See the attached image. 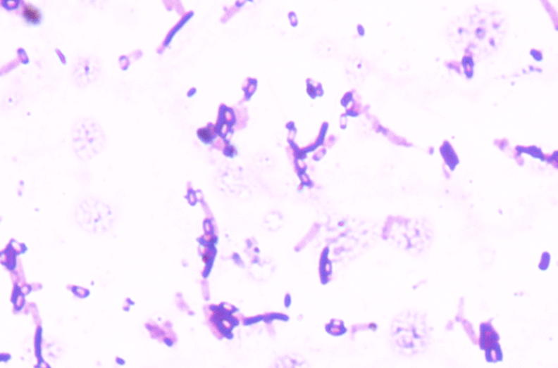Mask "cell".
Returning <instances> with one entry per match:
<instances>
[{
  "label": "cell",
  "instance_id": "obj_3",
  "mask_svg": "<svg viewBox=\"0 0 558 368\" xmlns=\"http://www.w3.org/2000/svg\"><path fill=\"white\" fill-rule=\"evenodd\" d=\"M75 217L80 227L89 233L102 234L109 230L115 220L112 209L96 198H87L75 209Z\"/></svg>",
  "mask_w": 558,
  "mask_h": 368
},
{
  "label": "cell",
  "instance_id": "obj_5",
  "mask_svg": "<svg viewBox=\"0 0 558 368\" xmlns=\"http://www.w3.org/2000/svg\"><path fill=\"white\" fill-rule=\"evenodd\" d=\"M499 338L492 325L488 323L481 325V348L485 351L487 360L489 362H495L501 360L502 353Z\"/></svg>",
  "mask_w": 558,
  "mask_h": 368
},
{
  "label": "cell",
  "instance_id": "obj_4",
  "mask_svg": "<svg viewBox=\"0 0 558 368\" xmlns=\"http://www.w3.org/2000/svg\"><path fill=\"white\" fill-rule=\"evenodd\" d=\"M101 65L94 58H83L75 65L73 80L79 88H85L99 78Z\"/></svg>",
  "mask_w": 558,
  "mask_h": 368
},
{
  "label": "cell",
  "instance_id": "obj_6",
  "mask_svg": "<svg viewBox=\"0 0 558 368\" xmlns=\"http://www.w3.org/2000/svg\"><path fill=\"white\" fill-rule=\"evenodd\" d=\"M22 13L24 20L30 24H37L42 20L41 12L32 5H25L23 8Z\"/></svg>",
  "mask_w": 558,
  "mask_h": 368
},
{
  "label": "cell",
  "instance_id": "obj_1",
  "mask_svg": "<svg viewBox=\"0 0 558 368\" xmlns=\"http://www.w3.org/2000/svg\"><path fill=\"white\" fill-rule=\"evenodd\" d=\"M392 338L396 349L405 355H415L427 348L430 340L426 321L416 312H404L392 325Z\"/></svg>",
  "mask_w": 558,
  "mask_h": 368
},
{
  "label": "cell",
  "instance_id": "obj_2",
  "mask_svg": "<svg viewBox=\"0 0 558 368\" xmlns=\"http://www.w3.org/2000/svg\"><path fill=\"white\" fill-rule=\"evenodd\" d=\"M72 145L76 156L88 161L101 153L106 144V137L99 122L85 118L75 122L71 131Z\"/></svg>",
  "mask_w": 558,
  "mask_h": 368
},
{
  "label": "cell",
  "instance_id": "obj_7",
  "mask_svg": "<svg viewBox=\"0 0 558 368\" xmlns=\"http://www.w3.org/2000/svg\"><path fill=\"white\" fill-rule=\"evenodd\" d=\"M92 1H93V0H92Z\"/></svg>",
  "mask_w": 558,
  "mask_h": 368
}]
</instances>
